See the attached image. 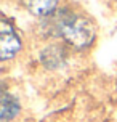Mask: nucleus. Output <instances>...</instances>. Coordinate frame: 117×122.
<instances>
[{"mask_svg":"<svg viewBox=\"0 0 117 122\" xmlns=\"http://www.w3.org/2000/svg\"><path fill=\"white\" fill-rule=\"evenodd\" d=\"M58 34L74 48H85L95 39V27L87 18L69 13L58 21Z\"/></svg>","mask_w":117,"mask_h":122,"instance_id":"obj_1","label":"nucleus"},{"mask_svg":"<svg viewBox=\"0 0 117 122\" xmlns=\"http://www.w3.org/2000/svg\"><path fill=\"white\" fill-rule=\"evenodd\" d=\"M21 48V40L18 34L15 32L13 26L6 21L2 19L0 23V51H2V60L13 58Z\"/></svg>","mask_w":117,"mask_h":122,"instance_id":"obj_2","label":"nucleus"},{"mask_svg":"<svg viewBox=\"0 0 117 122\" xmlns=\"http://www.w3.org/2000/svg\"><path fill=\"white\" fill-rule=\"evenodd\" d=\"M21 2L32 15L37 16H45L51 13L58 5V0H21Z\"/></svg>","mask_w":117,"mask_h":122,"instance_id":"obj_3","label":"nucleus"},{"mask_svg":"<svg viewBox=\"0 0 117 122\" xmlns=\"http://www.w3.org/2000/svg\"><path fill=\"white\" fill-rule=\"evenodd\" d=\"M18 111H19V104L16 101V98H13L11 95L3 92V95H2V121L6 122L13 119L18 114Z\"/></svg>","mask_w":117,"mask_h":122,"instance_id":"obj_4","label":"nucleus"}]
</instances>
